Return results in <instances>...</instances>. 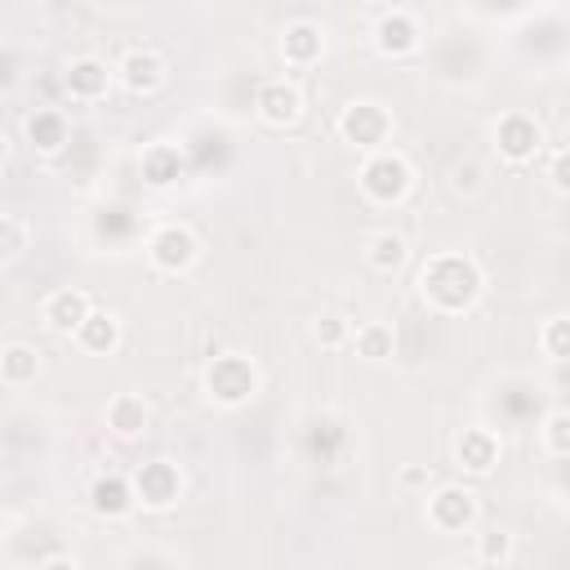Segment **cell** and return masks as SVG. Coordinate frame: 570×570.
I'll use <instances>...</instances> for the list:
<instances>
[{"label":"cell","instance_id":"1","mask_svg":"<svg viewBox=\"0 0 570 570\" xmlns=\"http://www.w3.org/2000/svg\"><path fill=\"white\" fill-rule=\"evenodd\" d=\"M485 294V276L476 267L472 254H428L419 267V298L436 312V316H463L481 303Z\"/></svg>","mask_w":570,"mask_h":570},{"label":"cell","instance_id":"2","mask_svg":"<svg viewBox=\"0 0 570 570\" xmlns=\"http://www.w3.org/2000/svg\"><path fill=\"white\" fill-rule=\"evenodd\" d=\"M356 187H361V196L370 205L392 209L414 191V165L396 147H383V151H374V156H365L356 165Z\"/></svg>","mask_w":570,"mask_h":570},{"label":"cell","instance_id":"3","mask_svg":"<svg viewBox=\"0 0 570 570\" xmlns=\"http://www.w3.org/2000/svg\"><path fill=\"white\" fill-rule=\"evenodd\" d=\"M258 383H263V374H258V365H254L245 352H223V356H214V361L205 365V374H200L205 396H209L214 405H223V410L249 405V401L258 396Z\"/></svg>","mask_w":570,"mask_h":570},{"label":"cell","instance_id":"4","mask_svg":"<svg viewBox=\"0 0 570 570\" xmlns=\"http://www.w3.org/2000/svg\"><path fill=\"white\" fill-rule=\"evenodd\" d=\"M334 129H338V138H343L347 147L374 156V151H383L387 138H392V111H387L383 102H374V98H352V102L338 111Z\"/></svg>","mask_w":570,"mask_h":570},{"label":"cell","instance_id":"5","mask_svg":"<svg viewBox=\"0 0 570 570\" xmlns=\"http://www.w3.org/2000/svg\"><path fill=\"white\" fill-rule=\"evenodd\" d=\"M476 517H481V503H476V494H472L468 485H459V481L436 485V490L428 494V503H423V521H428L436 534H468V530L476 525Z\"/></svg>","mask_w":570,"mask_h":570},{"label":"cell","instance_id":"6","mask_svg":"<svg viewBox=\"0 0 570 570\" xmlns=\"http://www.w3.org/2000/svg\"><path fill=\"white\" fill-rule=\"evenodd\" d=\"M147 258H151L156 272L183 276V272L196 267L200 240H196V232H191L187 223H156V227L147 232Z\"/></svg>","mask_w":570,"mask_h":570},{"label":"cell","instance_id":"7","mask_svg":"<svg viewBox=\"0 0 570 570\" xmlns=\"http://www.w3.org/2000/svg\"><path fill=\"white\" fill-rule=\"evenodd\" d=\"M494 138V151L503 165H530L539 151H543V129L530 111H503L490 129Z\"/></svg>","mask_w":570,"mask_h":570},{"label":"cell","instance_id":"8","mask_svg":"<svg viewBox=\"0 0 570 570\" xmlns=\"http://www.w3.org/2000/svg\"><path fill=\"white\" fill-rule=\"evenodd\" d=\"M129 481H134L138 508H147V512H165L183 499V472L174 459H147V463H138V472Z\"/></svg>","mask_w":570,"mask_h":570},{"label":"cell","instance_id":"9","mask_svg":"<svg viewBox=\"0 0 570 570\" xmlns=\"http://www.w3.org/2000/svg\"><path fill=\"white\" fill-rule=\"evenodd\" d=\"M370 40H374V49H379L383 58H410V53L423 45V27H419V18H414L410 9L392 4V9H379V13H374Z\"/></svg>","mask_w":570,"mask_h":570},{"label":"cell","instance_id":"10","mask_svg":"<svg viewBox=\"0 0 570 570\" xmlns=\"http://www.w3.org/2000/svg\"><path fill=\"white\" fill-rule=\"evenodd\" d=\"M89 316H94V298H89L80 285H58V289L45 294V303H40V321H45V330L67 334V338H76L80 325H85Z\"/></svg>","mask_w":570,"mask_h":570},{"label":"cell","instance_id":"11","mask_svg":"<svg viewBox=\"0 0 570 570\" xmlns=\"http://www.w3.org/2000/svg\"><path fill=\"white\" fill-rule=\"evenodd\" d=\"M254 111L267 129H294L303 120V89L294 80H263L254 94Z\"/></svg>","mask_w":570,"mask_h":570},{"label":"cell","instance_id":"12","mask_svg":"<svg viewBox=\"0 0 570 570\" xmlns=\"http://www.w3.org/2000/svg\"><path fill=\"white\" fill-rule=\"evenodd\" d=\"M116 80H120L129 94L147 98V94H156V89L169 80V62H165L156 49L134 45V49L120 53V62H116Z\"/></svg>","mask_w":570,"mask_h":570},{"label":"cell","instance_id":"13","mask_svg":"<svg viewBox=\"0 0 570 570\" xmlns=\"http://www.w3.org/2000/svg\"><path fill=\"white\" fill-rule=\"evenodd\" d=\"M111 80H116V67H107L94 53H80V58H71L62 67V89H67L71 102H98V98H107Z\"/></svg>","mask_w":570,"mask_h":570},{"label":"cell","instance_id":"14","mask_svg":"<svg viewBox=\"0 0 570 570\" xmlns=\"http://www.w3.org/2000/svg\"><path fill=\"white\" fill-rule=\"evenodd\" d=\"M499 459H503V441H499L490 428L472 423V428H463V432L454 436V463H459L468 476H490V472L499 468Z\"/></svg>","mask_w":570,"mask_h":570},{"label":"cell","instance_id":"15","mask_svg":"<svg viewBox=\"0 0 570 570\" xmlns=\"http://www.w3.org/2000/svg\"><path fill=\"white\" fill-rule=\"evenodd\" d=\"M22 138L36 156H58L71 142V120H67L62 107H36L22 120Z\"/></svg>","mask_w":570,"mask_h":570},{"label":"cell","instance_id":"16","mask_svg":"<svg viewBox=\"0 0 570 570\" xmlns=\"http://www.w3.org/2000/svg\"><path fill=\"white\" fill-rule=\"evenodd\" d=\"M134 508H138V494H134V481H129V476H120V472L94 476V485H89V512H94V517H102V521H125Z\"/></svg>","mask_w":570,"mask_h":570},{"label":"cell","instance_id":"17","mask_svg":"<svg viewBox=\"0 0 570 570\" xmlns=\"http://www.w3.org/2000/svg\"><path fill=\"white\" fill-rule=\"evenodd\" d=\"M102 419H107V432H111L116 441H142L147 428H151V405H147L138 392H116V396L107 401Z\"/></svg>","mask_w":570,"mask_h":570},{"label":"cell","instance_id":"18","mask_svg":"<svg viewBox=\"0 0 570 570\" xmlns=\"http://www.w3.org/2000/svg\"><path fill=\"white\" fill-rule=\"evenodd\" d=\"M281 58L289 67H316L325 58V31H321V22H312V18L285 22V31H281Z\"/></svg>","mask_w":570,"mask_h":570},{"label":"cell","instance_id":"19","mask_svg":"<svg viewBox=\"0 0 570 570\" xmlns=\"http://www.w3.org/2000/svg\"><path fill=\"white\" fill-rule=\"evenodd\" d=\"M138 174H142L147 187L169 191V187L183 183L187 160H183V151H178L174 142H151V147H142V156H138Z\"/></svg>","mask_w":570,"mask_h":570},{"label":"cell","instance_id":"20","mask_svg":"<svg viewBox=\"0 0 570 570\" xmlns=\"http://www.w3.org/2000/svg\"><path fill=\"white\" fill-rule=\"evenodd\" d=\"M405 258H410V245H405V236L392 232V227H383V232H374V236L365 240V263H370V272H379V276H396V272L405 267Z\"/></svg>","mask_w":570,"mask_h":570},{"label":"cell","instance_id":"21","mask_svg":"<svg viewBox=\"0 0 570 570\" xmlns=\"http://www.w3.org/2000/svg\"><path fill=\"white\" fill-rule=\"evenodd\" d=\"M76 343H80L89 356H107V352H116V347H120V316L107 312V307H94V316L80 325Z\"/></svg>","mask_w":570,"mask_h":570},{"label":"cell","instance_id":"22","mask_svg":"<svg viewBox=\"0 0 570 570\" xmlns=\"http://www.w3.org/2000/svg\"><path fill=\"white\" fill-rule=\"evenodd\" d=\"M36 374H40V352L31 343H4V352H0V383L4 387H27V383H36Z\"/></svg>","mask_w":570,"mask_h":570},{"label":"cell","instance_id":"23","mask_svg":"<svg viewBox=\"0 0 570 570\" xmlns=\"http://www.w3.org/2000/svg\"><path fill=\"white\" fill-rule=\"evenodd\" d=\"M352 347H356V356H361V361H387V356H392V347H396L392 325H383V321H365V325H356Z\"/></svg>","mask_w":570,"mask_h":570},{"label":"cell","instance_id":"24","mask_svg":"<svg viewBox=\"0 0 570 570\" xmlns=\"http://www.w3.org/2000/svg\"><path fill=\"white\" fill-rule=\"evenodd\" d=\"M539 352L557 365H570V312L561 316H548L543 330H539Z\"/></svg>","mask_w":570,"mask_h":570},{"label":"cell","instance_id":"25","mask_svg":"<svg viewBox=\"0 0 570 570\" xmlns=\"http://www.w3.org/2000/svg\"><path fill=\"white\" fill-rule=\"evenodd\" d=\"M27 240H31L27 218H22V214H4V218H0V263L13 267V263L22 258V249H27Z\"/></svg>","mask_w":570,"mask_h":570},{"label":"cell","instance_id":"26","mask_svg":"<svg viewBox=\"0 0 570 570\" xmlns=\"http://www.w3.org/2000/svg\"><path fill=\"white\" fill-rule=\"evenodd\" d=\"M539 436H543V450L548 454L570 459V410H548L543 423H539Z\"/></svg>","mask_w":570,"mask_h":570},{"label":"cell","instance_id":"27","mask_svg":"<svg viewBox=\"0 0 570 570\" xmlns=\"http://www.w3.org/2000/svg\"><path fill=\"white\" fill-rule=\"evenodd\" d=\"M476 561L481 566H508L512 561V534L503 525H490L476 534Z\"/></svg>","mask_w":570,"mask_h":570},{"label":"cell","instance_id":"28","mask_svg":"<svg viewBox=\"0 0 570 570\" xmlns=\"http://www.w3.org/2000/svg\"><path fill=\"white\" fill-rule=\"evenodd\" d=\"M352 334H356V330H352V321H347V316H338V312H321V316L312 321V338H316L321 347H330V352H334V347H343V343H352Z\"/></svg>","mask_w":570,"mask_h":570},{"label":"cell","instance_id":"29","mask_svg":"<svg viewBox=\"0 0 570 570\" xmlns=\"http://www.w3.org/2000/svg\"><path fill=\"white\" fill-rule=\"evenodd\" d=\"M548 183H552L561 196H570V147H561V151L548 156Z\"/></svg>","mask_w":570,"mask_h":570},{"label":"cell","instance_id":"30","mask_svg":"<svg viewBox=\"0 0 570 570\" xmlns=\"http://www.w3.org/2000/svg\"><path fill=\"white\" fill-rule=\"evenodd\" d=\"M36 570H80V561H76V557H67V552H53V557H45Z\"/></svg>","mask_w":570,"mask_h":570},{"label":"cell","instance_id":"31","mask_svg":"<svg viewBox=\"0 0 570 570\" xmlns=\"http://www.w3.org/2000/svg\"><path fill=\"white\" fill-rule=\"evenodd\" d=\"M401 481H405V485H419V481H423V468H405Z\"/></svg>","mask_w":570,"mask_h":570}]
</instances>
